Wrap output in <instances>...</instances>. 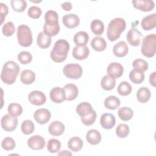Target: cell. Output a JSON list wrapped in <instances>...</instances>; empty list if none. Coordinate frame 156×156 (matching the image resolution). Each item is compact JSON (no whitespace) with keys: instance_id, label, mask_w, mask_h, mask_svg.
Segmentation results:
<instances>
[{"instance_id":"1","label":"cell","mask_w":156,"mask_h":156,"mask_svg":"<svg viewBox=\"0 0 156 156\" xmlns=\"http://www.w3.org/2000/svg\"><path fill=\"white\" fill-rule=\"evenodd\" d=\"M19 65L13 61L5 62L2 67L1 73V79L3 82L8 85H12L16 81V77L20 73Z\"/></svg>"},{"instance_id":"2","label":"cell","mask_w":156,"mask_h":156,"mask_svg":"<svg viewBox=\"0 0 156 156\" xmlns=\"http://www.w3.org/2000/svg\"><path fill=\"white\" fill-rule=\"evenodd\" d=\"M69 51V43L65 40L60 39L56 41L54 46L51 51V58L54 62H63L66 60Z\"/></svg>"},{"instance_id":"3","label":"cell","mask_w":156,"mask_h":156,"mask_svg":"<svg viewBox=\"0 0 156 156\" xmlns=\"http://www.w3.org/2000/svg\"><path fill=\"white\" fill-rule=\"evenodd\" d=\"M126 24L123 18H115L110 21L107 29V36L110 41L118 40L124 31Z\"/></svg>"},{"instance_id":"4","label":"cell","mask_w":156,"mask_h":156,"mask_svg":"<svg viewBox=\"0 0 156 156\" xmlns=\"http://www.w3.org/2000/svg\"><path fill=\"white\" fill-rule=\"evenodd\" d=\"M141 52L144 56L148 58L155 55L156 52V35L155 34L147 35L143 39Z\"/></svg>"},{"instance_id":"5","label":"cell","mask_w":156,"mask_h":156,"mask_svg":"<svg viewBox=\"0 0 156 156\" xmlns=\"http://www.w3.org/2000/svg\"><path fill=\"white\" fill-rule=\"evenodd\" d=\"M17 39L18 43L23 47H29L32 43V34L30 29L26 25L21 24L17 29Z\"/></svg>"},{"instance_id":"6","label":"cell","mask_w":156,"mask_h":156,"mask_svg":"<svg viewBox=\"0 0 156 156\" xmlns=\"http://www.w3.org/2000/svg\"><path fill=\"white\" fill-rule=\"evenodd\" d=\"M63 73L69 79H77L82 76L83 69L82 66L79 64L69 63L64 66Z\"/></svg>"},{"instance_id":"7","label":"cell","mask_w":156,"mask_h":156,"mask_svg":"<svg viewBox=\"0 0 156 156\" xmlns=\"http://www.w3.org/2000/svg\"><path fill=\"white\" fill-rule=\"evenodd\" d=\"M2 128L7 132H12L17 127L18 118L16 116H13L10 114H7L3 116L1 120Z\"/></svg>"},{"instance_id":"8","label":"cell","mask_w":156,"mask_h":156,"mask_svg":"<svg viewBox=\"0 0 156 156\" xmlns=\"http://www.w3.org/2000/svg\"><path fill=\"white\" fill-rule=\"evenodd\" d=\"M127 40L129 43L132 46H138L140 44L141 41L143 38L142 34L136 29H130L126 36Z\"/></svg>"},{"instance_id":"9","label":"cell","mask_w":156,"mask_h":156,"mask_svg":"<svg viewBox=\"0 0 156 156\" xmlns=\"http://www.w3.org/2000/svg\"><path fill=\"white\" fill-rule=\"evenodd\" d=\"M29 102L35 105H41L46 102V95L41 91L35 90L31 91L28 95Z\"/></svg>"},{"instance_id":"10","label":"cell","mask_w":156,"mask_h":156,"mask_svg":"<svg viewBox=\"0 0 156 156\" xmlns=\"http://www.w3.org/2000/svg\"><path fill=\"white\" fill-rule=\"evenodd\" d=\"M51 113L46 108H39L34 114V118L36 122L40 124H46L51 119Z\"/></svg>"},{"instance_id":"11","label":"cell","mask_w":156,"mask_h":156,"mask_svg":"<svg viewBox=\"0 0 156 156\" xmlns=\"http://www.w3.org/2000/svg\"><path fill=\"white\" fill-rule=\"evenodd\" d=\"M107 72L108 76L113 79H116L120 77L122 75L124 68L120 63L113 62L108 65L107 68Z\"/></svg>"},{"instance_id":"12","label":"cell","mask_w":156,"mask_h":156,"mask_svg":"<svg viewBox=\"0 0 156 156\" xmlns=\"http://www.w3.org/2000/svg\"><path fill=\"white\" fill-rule=\"evenodd\" d=\"M27 145L33 150H41L45 146V140L40 135H34L28 139Z\"/></svg>"},{"instance_id":"13","label":"cell","mask_w":156,"mask_h":156,"mask_svg":"<svg viewBox=\"0 0 156 156\" xmlns=\"http://www.w3.org/2000/svg\"><path fill=\"white\" fill-rule=\"evenodd\" d=\"M132 4L135 9L143 12L151 11L155 7L154 2L151 0H133Z\"/></svg>"},{"instance_id":"14","label":"cell","mask_w":156,"mask_h":156,"mask_svg":"<svg viewBox=\"0 0 156 156\" xmlns=\"http://www.w3.org/2000/svg\"><path fill=\"white\" fill-rule=\"evenodd\" d=\"M49 96L51 100L54 103H61L66 100L65 91L61 87H56L51 89Z\"/></svg>"},{"instance_id":"15","label":"cell","mask_w":156,"mask_h":156,"mask_svg":"<svg viewBox=\"0 0 156 156\" xmlns=\"http://www.w3.org/2000/svg\"><path fill=\"white\" fill-rule=\"evenodd\" d=\"M63 24L68 29H73L77 27L80 23V19L78 16L74 13L66 14L62 18Z\"/></svg>"},{"instance_id":"16","label":"cell","mask_w":156,"mask_h":156,"mask_svg":"<svg viewBox=\"0 0 156 156\" xmlns=\"http://www.w3.org/2000/svg\"><path fill=\"white\" fill-rule=\"evenodd\" d=\"M116 123L115 116L110 113H104L100 119V124L105 129H111L114 127Z\"/></svg>"},{"instance_id":"17","label":"cell","mask_w":156,"mask_h":156,"mask_svg":"<svg viewBox=\"0 0 156 156\" xmlns=\"http://www.w3.org/2000/svg\"><path fill=\"white\" fill-rule=\"evenodd\" d=\"M141 26L144 30H150L156 27V13H152L144 16L141 23Z\"/></svg>"},{"instance_id":"18","label":"cell","mask_w":156,"mask_h":156,"mask_svg":"<svg viewBox=\"0 0 156 156\" xmlns=\"http://www.w3.org/2000/svg\"><path fill=\"white\" fill-rule=\"evenodd\" d=\"M90 51L87 46H76L73 49V57L79 60H82L86 59L89 55Z\"/></svg>"},{"instance_id":"19","label":"cell","mask_w":156,"mask_h":156,"mask_svg":"<svg viewBox=\"0 0 156 156\" xmlns=\"http://www.w3.org/2000/svg\"><path fill=\"white\" fill-rule=\"evenodd\" d=\"M129 52V47L126 42L121 41L116 43L113 48V52L117 57H123Z\"/></svg>"},{"instance_id":"20","label":"cell","mask_w":156,"mask_h":156,"mask_svg":"<svg viewBox=\"0 0 156 156\" xmlns=\"http://www.w3.org/2000/svg\"><path fill=\"white\" fill-rule=\"evenodd\" d=\"M63 88L65 91L66 101H73L77 97L79 90L76 85L73 83H68L65 85Z\"/></svg>"},{"instance_id":"21","label":"cell","mask_w":156,"mask_h":156,"mask_svg":"<svg viewBox=\"0 0 156 156\" xmlns=\"http://www.w3.org/2000/svg\"><path fill=\"white\" fill-rule=\"evenodd\" d=\"M65 131V126L58 121L52 122L48 127L49 133L53 136H59L63 133Z\"/></svg>"},{"instance_id":"22","label":"cell","mask_w":156,"mask_h":156,"mask_svg":"<svg viewBox=\"0 0 156 156\" xmlns=\"http://www.w3.org/2000/svg\"><path fill=\"white\" fill-rule=\"evenodd\" d=\"M86 140L90 144L96 145L101 142V134L96 129H90L86 134Z\"/></svg>"},{"instance_id":"23","label":"cell","mask_w":156,"mask_h":156,"mask_svg":"<svg viewBox=\"0 0 156 156\" xmlns=\"http://www.w3.org/2000/svg\"><path fill=\"white\" fill-rule=\"evenodd\" d=\"M51 37L46 35L44 32H41L38 34L37 38L38 46L42 49L48 48L51 44Z\"/></svg>"},{"instance_id":"24","label":"cell","mask_w":156,"mask_h":156,"mask_svg":"<svg viewBox=\"0 0 156 156\" xmlns=\"http://www.w3.org/2000/svg\"><path fill=\"white\" fill-rule=\"evenodd\" d=\"M89 40V35L85 31H79L74 36V41L76 46H86Z\"/></svg>"},{"instance_id":"25","label":"cell","mask_w":156,"mask_h":156,"mask_svg":"<svg viewBox=\"0 0 156 156\" xmlns=\"http://www.w3.org/2000/svg\"><path fill=\"white\" fill-rule=\"evenodd\" d=\"M83 141L78 136L71 138L68 143V148L73 152H77L80 151L83 147Z\"/></svg>"},{"instance_id":"26","label":"cell","mask_w":156,"mask_h":156,"mask_svg":"<svg viewBox=\"0 0 156 156\" xmlns=\"http://www.w3.org/2000/svg\"><path fill=\"white\" fill-rule=\"evenodd\" d=\"M91 46L96 51H102L105 49L107 43L104 38L101 37H94L91 41Z\"/></svg>"},{"instance_id":"27","label":"cell","mask_w":156,"mask_h":156,"mask_svg":"<svg viewBox=\"0 0 156 156\" xmlns=\"http://www.w3.org/2000/svg\"><path fill=\"white\" fill-rule=\"evenodd\" d=\"M20 79L22 83L26 85L32 83L35 80V74L34 72L30 69L23 70L20 75Z\"/></svg>"},{"instance_id":"28","label":"cell","mask_w":156,"mask_h":156,"mask_svg":"<svg viewBox=\"0 0 156 156\" xmlns=\"http://www.w3.org/2000/svg\"><path fill=\"white\" fill-rule=\"evenodd\" d=\"M93 109L90 104L87 102H81L76 107V113L80 116H85L93 112Z\"/></svg>"},{"instance_id":"29","label":"cell","mask_w":156,"mask_h":156,"mask_svg":"<svg viewBox=\"0 0 156 156\" xmlns=\"http://www.w3.org/2000/svg\"><path fill=\"white\" fill-rule=\"evenodd\" d=\"M151 93L149 88L146 87H141L138 89L136 93L137 100L141 103L147 102L151 98Z\"/></svg>"},{"instance_id":"30","label":"cell","mask_w":156,"mask_h":156,"mask_svg":"<svg viewBox=\"0 0 156 156\" xmlns=\"http://www.w3.org/2000/svg\"><path fill=\"white\" fill-rule=\"evenodd\" d=\"M120 100L115 96H110L105 98L104 101V106L106 108L110 110H115L120 105Z\"/></svg>"},{"instance_id":"31","label":"cell","mask_w":156,"mask_h":156,"mask_svg":"<svg viewBox=\"0 0 156 156\" xmlns=\"http://www.w3.org/2000/svg\"><path fill=\"white\" fill-rule=\"evenodd\" d=\"M116 85L115 79H113L108 75L104 76L101 80V85L102 89L106 91H110L114 88Z\"/></svg>"},{"instance_id":"32","label":"cell","mask_w":156,"mask_h":156,"mask_svg":"<svg viewBox=\"0 0 156 156\" xmlns=\"http://www.w3.org/2000/svg\"><path fill=\"white\" fill-rule=\"evenodd\" d=\"M90 28L94 34L96 35H101L104 32V24L102 21L96 19L91 21Z\"/></svg>"},{"instance_id":"33","label":"cell","mask_w":156,"mask_h":156,"mask_svg":"<svg viewBox=\"0 0 156 156\" xmlns=\"http://www.w3.org/2000/svg\"><path fill=\"white\" fill-rule=\"evenodd\" d=\"M119 118L124 121H127L131 119L133 116V110L127 107H123L120 108L118 112Z\"/></svg>"},{"instance_id":"34","label":"cell","mask_w":156,"mask_h":156,"mask_svg":"<svg viewBox=\"0 0 156 156\" xmlns=\"http://www.w3.org/2000/svg\"><path fill=\"white\" fill-rule=\"evenodd\" d=\"M129 79L135 84H140L144 80V74L143 72L132 69L129 73Z\"/></svg>"},{"instance_id":"35","label":"cell","mask_w":156,"mask_h":156,"mask_svg":"<svg viewBox=\"0 0 156 156\" xmlns=\"http://www.w3.org/2000/svg\"><path fill=\"white\" fill-rule=\"evenodd\" d=\"M60 31L59 24H48L44 23L43 26V32L49 37L57 35Z\"/></svg>"},{"instance_id":"36","label":"cell","mask_w":156,"mask_h":156,"mask_svg":"<svg viewBox=\"0 0 156 156\" xmlns=\"http://www.w3.org/2000/svg\"><path fill=\"white\" fill-rule=\"evenodd\" d=\"M45 23L48 24H56L58 23V14L55 11L48 10L44 15Z\"/></svg>"},{"instance_id":"37","label":"cell","mask_w":156,"mask_h":156,"mask_svg":"<svg viewBox=\"0 0 156 156\" xmlns=\"http://www.w3.org/2000/svg\"><path fill=\"white\" fill-rule=\"evenodd\" d=\"M132 88L130 84L126 81L121 82L118 87V93L121 96H126L130 94Z\"/></svg>"},{"instance_id":"38","label":"cell","mask_w":156,"mask_h":156,"mask_svg":"<svg viewBox=\"0 0 156 156\" xmlns=\"http://www.w3.org/2000/svg\"><path fill=\"white\" fill-rule=\"evenodd\" d=\"M9 114L13 116H18L21 115L23 112L22 106L18 103H11L9 105L7 108Z\"/></svg>"},{"instance_id":"39","label":"cell","mask_w":156,"mask_h":156,"mask_svg":"<svg viewBox=\"0 0 156 156\" xmlns=\"http://www.w3.org/2000/svg\"><path fill=\"white\" fill-rule=\"evenodd\" d=\"M61 148V143L59 140L52 138L48 141L47 149L51 153H57Z\"/></svg>"},{"instance_id":"40","label":"cell","mask_w":156,"mask_h":156,"mask_svg":"<svg viewBox=\"0 0 156 156\" xmlns=\"http://www.w3.org/2000/svg\"><path fill=\"white\" fill-rule=\"evenodd\" d=\"M10 4L14 11L23 12L27 7V2L24 0H12Z\"/></svg>"},{"instance_id":"41","label":"cell","mask_w":156,"mask_h":156,"mask_svg":"<svg viewBox=\"0 0 156 156\" xmlns=\"http://www.w3.org/2000/svg\"><path fill=\"white\" fill-rule=\"evenodd\" d=\"M132 66L133 69L144 73L148 69V63L147 62L141 58H137L133 60L132 63Z\"/></svg>"},{"instance_id":"42","label":"cell","mask_w":156,"mask_h":156,"mask_svg":"<svg viewBox=\"0 0 156 156\" xmlns=\"http://www.w3.org/2000/svg\"><path fill=\"white\" fill-rule=\"evenodd\" d=\"M22 132L25 135H30L33 133L35 129L34 124L31 120L26 119L24 121L21 126Z\"/></svg>"},{"instance_id":"43","label":"cell","mask_w":156,"mask_h":156,"mask_svg":"<svg viewBox=\"0 0 156 156\" xmlns=\"http://www.w3.org/2000/svg\"><path fill=\"white\" fill-rule=\"evenodd\" d=\"M129 127L126 124H120L116 128V134L119 138H124L129 134Z\"/></svg>"},{"instance_id":"44","label":"cell","mask_w":156,"mask_h":156,"mask_svg":"<svg viewBox=\"0 0 156 156\" xmlns=\"http://www.w3.org/2000/svg\"><path fill=\"white\" fill-rule=\"evenodd\" d=\"M16 146L15 141L11 137H6L1 142V147L5 151L13 150Z\"/></svg>"},{"instance_id":"45","label":"cell","mask_w":156,"mask_h":156,"mask_svg":"<svg viewBox=\"0 0 156 156\" xmlns=\"http://www.w3.org/2000/svg\"><path fill=\"white\" fill-rule=\"evenodd\" d=\"M15 31V27L13 23L11 21L7 22L5 23L2 28V34L6 37L12 36Z\"/></svg>"},{"instance_id":"46","label":"cell","mask_w":156,"mask_h":156,"mask_svg":"<svg viewBox=\"0 0 156 156\" xmlns=\"http://www.w3.org/2000/svg\"><path fill=\"white\" fill-rule=\"evenodd\" d=\"M18 61L24 65L29 63L32 60V55L27 51H21L18 55Z\"/></svg>"},{"instance_id":"47","label":"cell","mask_w":156,"mask_h":156,"mask_svg":"<svg viewBox=\"0 0 156 156\" xmlns=\"http://www.w3.org/2000/svg\"><path fill=\"white\" fill-rule=\"evenodd\" d=\"M81 118V121L82 122L87 126H91L93 124H94V122L96 121V112L93 110V112L90 113L89 115L85 116H82L80 117Z\"/></svg>"},{"instance_id":"48","label":"cell","mask_w":156,"mask_h":156,"mask_svg":"<svg viewBox=\"0 0 156 156\" xmlns=\"http://www.w3.org/2000/svg\"><path fill=\"white\" fill-rule=\"evenodd\" d=\"M42 11L41 9L37 6H32L30 7L28 11L27 14L29 17L33 19H38L40 17Z\"/></svg>"},{"instance_id":"49","label":"cell","mask_w":156,"mask_h":156,"mask_svg":"<svg viewBox=\"0 0 156 156\" xmlns=\"http://www.w3.org/2000/svg\"><path fill=\"white\" fill-rule=\"evenodd\" d=\"M0 5H1V24H2L4 22V18H5V16L8 13L9 10H8L7 6L5 4L1 2Z\"/></svg>"},{"instance_id":"50","label":"cell","mask_w":156,"mask_h":156,"mask_svg":"<svg viewBox=\"0 0 156 156\" xmlns=\"http://www.w3.org/2000/svg\"><path fill=\"white\" fill-rule=\"evenodd\" d=\"M155 78H156V72L154 71L152 73H151L149 76V83L154 87H155L156 86Z\"/></svg>"},{"instance_id":"51","label":"cell","mask_w":156,"mask_h":156,"mask_svg":"<svg viewBox=\"0 0 156 156\" xmlns=\"http://www.w3.org/2000/svg\"><path fill=\"white\" fill-rule=\"evenodd\" d=\"M62 8L65 11H69L72 9V4L70 2H65L61 4Z\"/></svg>"},{"instance_id":"52","label":"cell","mask_w":156,"mask_h":156,"mask_svg":"<svg viewBox=\"0 0 156 156\" xmlns=\"http://www.w3.org/2000/svg\"><path fill=\"white\" fill-rule=\"evenodd\" d=\"M58 155H71L72 154H71V152H69L68 151L65 150V151H62L58 153Z\"/></svg>"},{"instance_id":"53","label":"cell","mask_w":156,"mask_h":156,"mask_svg":"<svg viewBox=\"0 0 156 156\" xmlns=\"http://www.w3.org/2000/svg\"><path fill=\"white\" fill-rule=\"evenodd\" d=\"M41 1H31V2H41Z\"/></svg>"}]
</instances>
